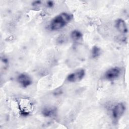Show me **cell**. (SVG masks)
<instances>
[{
    "label": "cell",
    "instance_id": "obj_4",
    "mask_svg": "<svg viewBox=\"0 0 129 129\" xmlns=\"http://www.w3.org/2000/svg\"><path fill=\"white\" fill-rule=\"evenodd\" d=\"M121 74V70L119 68L115 67L108 69L104 74L105 78L109 81L117 79Z\"/></svg>",
    "mask_w": 129,
    "mask_h": 129
},
{
    "label": "cell",
    "instance_id": "obj_11",
    "mask_svg": "<svg viewBox=\"0 0 129 129\" xmlns=\"http://www.w3.org/2000/svg\"><path fill=\"white\" fill-rule=\"evenodd\" d=\"M41 4V1H34V2H33L32 3V6H35V7H37V6H39Z\"/></svg>",
    "mask_w": 129,
    "mask_h": 129
},
{
    "label": "cell",
    "instance_id": "obj_8",
    "mask_svg": "<svg viewBox=\"0 0 129 129\" xmlns=\"http://www.w3.org/2000/svg\"><path fill=\"white\" fill-rule=\"evenodd\" d=\"M83 34L82 32L78 30H74L71 33V37L74 41H79L82 38Z\"/></svg>",
    "mask_w": 129,
    "mask_h": 129
},
{
    "label": "cell",
    "instance_id": "obj_2",
    "mask_svg": "<svg viewBox=\"0 0 129 129\" xmlns=\"http://www.w3.org/2000/svg\"><path fill=\"white\" fill-rule=\"evenodd\" d=\"M85 75L84 69H79L70 74L67 77V80L71 83H75L81 81Z\"/></svg>",
    "mask_w": 129,
    "mask_h": 129
},
{
    "label": "cell",
    "instance_id": "obj_6",
    "mask_svg": "<svg viewBox=\"0 0 129 129\" xmlns=\"http://www.w3.org/2000/svg\"><path fill=\"white\" fill-rule=\"evenodd\" d=\"M115 27L118 31L122 33H126L128 31L126 23L122 19H118L116 20Z\"/></svg>",
    "mask_w": 129,
    "mask_h": 129
},
{
    "label": "cell",
    "instance_id": "obj_9",
    "mask_svg": "<svg viewBox=\"0 0 129 129\" xmlns=\"http://www.w3.org/2000/svg\"><path fill=\"white\" fill-rule=\"evenodd\" d=\"M91 56L93 58H96L101 54V49L97 46H94L91 50Z\"/></svg>",
    "mask_w": 129,
    "mask_h": 129
},
{
    "label": "cell",
    "instance_id": "obj_7",
    "mask_svg": "<svg viewBox=\"0 0 129 129\" xmlns=\"http://www.w3.org/2000/svg\"><path fill=\"white\" fill-rule=\"evenodd\" d=\"M41 113L45 117H51L56 114V109L52 106H47L42 109Z\"/></svg>",
    "mask_w": 129,
    "mask_h": 129
},
{
    "label": "cell",
    "instance_id": "obj_5",
    "mask_svg": "<svg viewBox=\"0 0 129 129\" xmlns=\"http://www.w3.org/2000/svg\"><path fill=\"white\" fill-rule=\"evenodd\" d=\"M17 81L21 86L24 88L29 86L32 83L31 77L27 74L24 73L20 74L18 76Z\"/></svg>",
    "mask_w": 129,
    "mask_h": 129
},
{
    "label": "cell",
    "instance_id": "obj_3",
    "mask_svg": "<svg viewBox=\"0 0 129 129\" xmlns=\"http://www.w3.org/2000/svg\"><path fill=\"white\" fill-rule=\"evenodd\" d=\"M125 106L122 103L116 104L112 108V116L114 119H118L124 113Z\"/></svg>",
    "mask_w": 129,
    "mask_h": 129
},
{
    "label": "cell",
    "instance_id": "obj_10",
    "mask_svg": "<svg viewBox=\"0 0 129 129\" xmlns=\"http://www.w3.org/2000/svg\"><path fill=\"white\" fill-rule=\"evenodd\" d=\"M46 6H47V8H52V7L54 6V2H53V1H49L46 2Z\"/></svg>",
    "mask_w": 129,
    "mask_h": 129
},
{
    "label": "cell",
    "instance_id": "obj_1",
    "mask_svg": "<svg viewBox=\"0 0 129 129\" xmlns=\"http://www.w3.org/2000/svg\"><path fill=\"white\" fill-rule=\"evenodd\" d=\"M71 19V15L67 13H61L51 20L49 24V28L52 31L60 30L66 26Z\"/></svg>",
    "mask_w": 129,
    "mask_h": 129
}]
</instances>
